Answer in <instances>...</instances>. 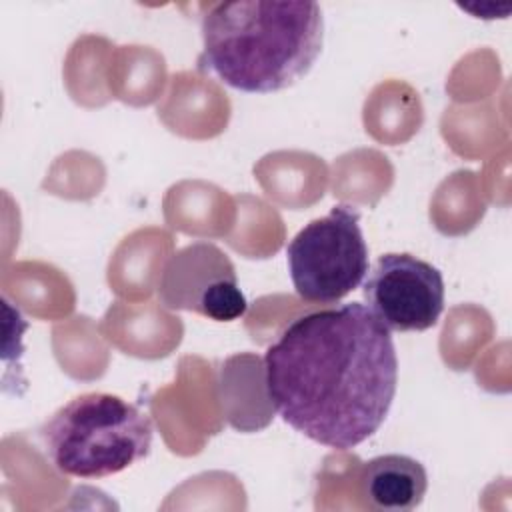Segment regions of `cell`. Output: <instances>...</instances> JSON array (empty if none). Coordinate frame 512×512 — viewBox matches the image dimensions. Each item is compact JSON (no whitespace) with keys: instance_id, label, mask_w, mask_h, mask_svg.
<instances>
[{"instance_id":"6da1fadb","label":"cell","mask_w":512,"mask_h":512,"mask_svg":"<svg viewBox=\"0 0 512 512\" xmlns=\"http://www.w3.org/2000/svg\"><path fill=\"white\" fill-rule=\"evenodd\" d=\"M270 404L296 432L350 450L386 420L398 384L392 332L360 302L290 320L262 364Z\"/></svg>"},{"instance_id":"7a4b0ae2","label":"cell","mask_w":512,"mask_h":512,"mask_svg":"<svg viewBox=\"0 0 512 512\" xmlns=\"http://www.w3.org/2000/svg\"><path fill=\"white\" fill-rule=\"evenodd\" d=\"M198 68L250 94L280 92L310 72L322 52L316 2L238 0L212 4L200 24Z\"/></svg>"},{"instance_id":"3957f363","label":"cell","mask_w":512,"mask_h":512,"mask_svg":"<svg viewBox=\"0 0 512 512\" xmlns=\"http://www.w3.org/2000/svg\"><path fill=\"white\" fill-rule=\"evenodd\" d=\"M40 436L46 456L62 474L104 478L144 460L154 428L136 404L108 392H86L60 406Z\"/></svg>"},{"instance_id":"277c9868","label":"cell","mask_w":512,"mask_h":512,"mask_svg":"<svg viewBox=\"0 0 512 512\" xmlns=\"http://www.w3.org/2000/svg\"><path fill=\"white\" fill-rule=\"evenodd\" d=\"M286 262L302 300L334 304L348 296L368 272L360 212L348 204H336L326 216L310 220L290 240Z\"/></svg>"},{"instance_id":"5b68a950","label":"cell","mask_w":512,"mask_h":512,"mask_svg":"<svg viewBox=\"0 0 512 512\" xmlns=\"http://www.w3.org/2000/svg\"><path fill=\"white\" fill-rule=\"evenodd\" d=\"M362 296L390 332H422L444 310V278L436 266L414 254L388 252L368 268Z\"/></svg>"},{"instance_id":"8992f818","label":"cell","mask_w":512,"mask_h":512,"mask_svg":"<svg viewBox=\"0 0 512 512\" xmlns=\"http://www.w3.org/2000/svg\"><path fill=\"white\" fill-rule=\"evenodd\" d=\"M158 294L168 308L192 310L216 322L238 320L248 310L232 262L206 242L190 244L170 258Z\"/></svg>"},{"instance_id":"52a82bcc","label":"cell","mask_w":512,"mask_h":512,"mask_svg":"<svg viewBox=\"0 0 512 512\" xmlns=\"http://www.w3.org/2000/svg\"><path fill=\"white\" fill-rule=\"evenodd\" d=\"M360 496L380 512H408L422 504L428 490L426 468L406 454H382L362 464Z\"/></svg>"}]
</instances>
